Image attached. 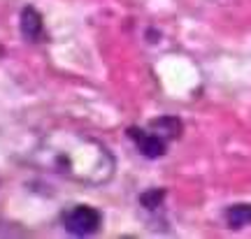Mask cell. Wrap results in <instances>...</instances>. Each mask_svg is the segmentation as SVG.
Returning <instances> with one entry per match:
<instances>
[{
	"label": "cell",
	"instance_id": "7",
	"mask_svg": "<svg viewBox=\"0 0 251 239\" xmlns=\"http://www.w3.org/2000/svg\"><path fill=\"white\" fill-rule=\"evenodd\" d=\"M161 197H163V191H151V193H144L142 195V204H147L149 209H153L156 204L161 202Z\"/></svg>",
	"mask_w": 251,
	"mask_h": 239
},
{
	"label": "cell",
	"instance_id": "3",
	"mask_svg": "<svg viewBox=\"0 0 251 239\" xmlns=\"http://www.w3.org/2000/svg\"><path fill=\"white\" fill-rule=\"evenodd\" d=\"M128 137L133 140L135 146L140 149V153L147 156V158H161L163 153H165V149H168V144H170V142H165L158 133H153L149 125L147 128H130Z\"/></svg>",
	"mask_w": 251,
	"mask_h": 239
},
{
	"label": "cell",
	"instance_id": "1",
	"mask_svg": "<svg viewBox=\"0 0 251 239\" xmlns=\"http://www.w3.org/2000/svg\"><path fill=\"white\" fill-rule=\"evenodd\" d=\"M33 163L45 172L84 186L107 184L117 169L112 151L100 140L68 128H56L42 135L33 149Z\"/></svg>",
	"mask_w": 251,
	"mask_h": 239
},
{
	"label": "cell",
	"instance_id": "4",
	"mask_svg": "<svg viewBox=\"0 0 251 239\" xmlns=\"http://www.w3.org/2000/svg\"><path fill=\"white\" fill-rule=\"evenodd\" d=\"M21 33L30 42H42L45 40V24L35 7H26L21 12Z\"/></svg>",
	"mask_w": 251,
	"mask_h": 239
},
{
	"label": "cell",
	"instance_id": "5",
	"mask_svg": "<svg viewBox=\"0 0 251 239\" xmlns=\"http://www.w3.org/2000/svg\"><path fill=\"white\" fill-rule=\"evenodd\" d=\"M149 128H151L153 133H158L165 140V142H172V140H177L181 133V123L177 121V119H172V116H163V119H156V121H151L149 123Z\"/></svg>",
	"mask_w": 251,
	"mask_h": 239
},
{
	"label": "cell",
	"instance_id": "2",
	"mask_svg": "<svg viewBox=\"0 0 251 239\" xmlns=\"http://www.w3.org/2000/svg\"><path fill=\"white\" fill-rule=\"evenodd\" d=\"M63 228L75 237H91L102 225V214L91 204H72L61 214Z\"/></svg>",
	"mask_w": 251,
	"mask_h": 239
},
{
	"label": "cell",
	"instance_id": "6",
	"mask_svg": "<svg viewBox=\"0 0 251 239\" xmlns=\"http://www.w3.org/2000/svg\"><path fill=\"white\" fill-rule=\"evenodd\" d=\"M226 221L235 230L251 225V204H233V207H228L226 209Z\"/></svg>",
	"mask_w": 251,
	"mask_h": 239
}]
</instances>
